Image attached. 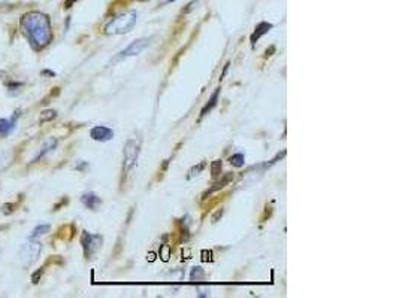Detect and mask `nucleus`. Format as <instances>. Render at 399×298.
Here are the masks:
<instances>
[{
	"mask_svg": "<svg viewBox=\"0 0 399 298\" xmlns=\"http://www.w3.org/2000/svg\"><path fill=\"white\" fill-rule=\"evenodd\" d=\"M21 30L35 51H41L53 39L50 19L42 12H27L21 19Z\"/></svg>",
	"mask_w": 399,
	"mask_h": 298,
	"instance_id": "1",
	"label": "nucleus"
},
{
	"mask_svg": "<svg viewBox=\"0 0 399 298\" xmlns=\"http://www.w3.org/2000/svg\"><path fill=\"white\" fill-rule=\"evenodd\" d=\"M136 21L138 14L135 11H127L116 15L114 19L105 26L103 31L105 35H126V33H129L135 27Z\"/></svg>",
	"mask_w": 399,
	"mask_h": 298,
	"instance_id": "2",
	"label": "nucleus"
},
{
	"mask_svg": "<svg viewBox=\"0 0 399 298\" xmlns=\"http://www.w3.org/2000/svg\"><path fill=\"white\" fill-rule=\"evenodd\" d=\"M139 151H141V140L139 139L132 138V139L126 142V145H124V164H123L124 173L129 172L136 164L138 157H139Z\"/></svg>",
	"mask_w": 399,
	"mask_h": 298,
	"instance_id": "3",
	"label": "nucleus"
},
{
	"mask_svg": "<svg viewBox=\"0 0 399 298\" xmlns=\"http://www.w3.org/2000/svg\"><path fill=\"white\" fill-rule=\"evenodd\" d=\"M102 236H96V235H90L87 231L83 233L81 237V243H83V250H84V255L86 258H91L93 254L98 252L102 246Z\"/></svg>",
	"mask_w": 399,
	"mask_h": 298,
	"instance_id": "4",
	"label": "nucleus"
},
{
	"mask_svg": "<svg viewBox=\"0 0 399 298\" xmlns=\"http://www.w3.org/2000/svg\"><path fill=\"white\" fill-rule=\"evenodd\" d=\"M148 43H150L148 39H138V41L132 42L129 46H127L126 49H123V51L116 57V61L127 58V57H135V56L141 54L143 49L148 46Z\"/></svg>",
	"mask_w": 399,
	"mask_h": 298,
	"instance_id": "5",
	"label": "nucleus"
},
{
	"mask_svg": "<svg viewBox=\"0 0 399 298\" xmlns=\"http://www.w3.org/2000/svg\"><path fill=\"white\" fill-rule=\"evenodd\" d=\"M90 136L93 140H98V142H108L114 138V131L108 128V127H103V125H96L91 128L90 131Z\"/></svg>",
	"mask_w": 399,
	"mask_h": 298,
	"instance_id": "6",
	"label": "nucleus"
},
{
	"mask_svg": "<svg viewBox=\"0 0 399 298\" xmlns=\"http://www.w3.org/2000/svg\"><path fill=\"white\" fill-rule=\"evenodd\" d=\"M39 251H41V245L38 243V242H29V243H26L24 246H23V250H21V252H24V260H27V262H31L34 261L36 257H38V254H39Z\"/></svg>",
	"mask_w": 399,
	"mask_h": 298,
	"instance_id": "7",
	"label": "nucleus"
},
{
	"mask_svg": "<svg viewBox=\"0 0 399 298\" xmlns=\"http://www.w3.org/2000/svg\"><path fill=\"white\" fill-rule=\"evenodd\" d=\"M273 29V24L271 23H266V21H263V23H261V24H258V27H256V30H254V33L251 35V38H250V41H251V43L254 45L256 43L263 35H266V33Z\"/></svg>",
	"mask_w": 399,
	"mask_h": 298,
	"instance_id": "8",
	"label": "nucleus"
},
{
	"mask_svg": "<svg viewBox=\"0 0 399 298\" xmlns=\"http://www.w3.org/2000/svg\"><path fill=\"white\" fill-rule=\"evenodd\" d=\"M81 202L84 203L86 207L94 210L96 207H98V205L101 203V198H99L98 195H96V194H93V192H89V194H84V195H83Z\"/></svg>",
	"mask_w": 399,
	"mask_h": 298,
	"instance_id": "9",
	"label": "nucleus"
},
{
	"mask_svg": "<svg viewBox=\"0 0 399 298\" xmlns=\"http://www.w3.org/2000/svg\"><path fill=\"white\" fill-rule=\"evenodd\" d=\"M232 179H233V175H232V173H228V175L223 176V179H221V180H218L217 184H216V185H214L210 191H206V192L203 194V198H206V197H208V195H210L211 192H214V191H218V190H221V188H225Z\"/></svg>",
	"mask_w": 399,
	"mask_h": 298,
	"instance_id": "10",
	"label": "nucleus"
},
{
	"mask_svg": "<svg viewBox=\"0 0 399 298\" xmlns=\"http://www.w3.org/2000/svg\"><path fill=\"white\" fill-rule=\"evenodd\" d=\"M14 124H15L14 120H5V118L0 120V138H6L14 130Z\"/></svg>",
	"mask_w": 399,
	"mask_h": 298,
	"instance_id": "11",
	"label": "nucleus"
},
{
	"mask_svg": "<svg viewBox=\"0 0 399 298\" xmlns=\"http://www.w3.org/2000/svg\"><path fill=\"white\" fill-rule=\"evenodd\" d=\"M218 94H220V88L218 90H216V93L211 96V98H210V102L206 103L205 106H203V109H202V112H201V117H205L206 113H208L216 105H217V101H218Z\"/></svg>",
	"mask_w": 399,
	"mask_h": 298,
	"instance_id": "12",
	"label": "nucleus"
},
{
	"mask_svg": "<svg viewBox=\"0 0 399 298\" xmlns=\"http://www.w3.org/2000/svg\"><path fill=\"white\" fill-rule=\"evenodd\" d=\"M229 163L233 165V168L241 169L243 165H244V163H246V158H244L243 154H235V155H232V157L229 158Z\"/></svg>",
	"mask_w": 399,
	"mask_h": 298,
	"instance_id": "13",
	"label": "nucleus"
},
{
	"mask_svg": "<svg viewBox=\"0 0 399 298\" xmlns=\"http://www.w3.org/2000/svg\"><path fill=\"white\" fill-rule=\"evenodd\" d=\"M205 168H206V161H202V163H199L198 165H195V168H191L190 172H188V175H187V179H191V178H195V176L201 175V172H202Z\"/></svg>",
	"mask_w": 399,
	"mask_h": 298,
	"instance_id": "14",
	"label": "nucleus"
},
{
	"mask_svg": "<svg viewBox=\"0 0 399 298\" xmlns=\"http://www.w3.org/2000/svg\"><path fill=\"white\" fill-rule=\"evenodd\" d=\"M203 277H205V272L202 267H195L190 273V280H193V282H196V280H202Z\"/></svg>",
	"mask_w": 399,
	"mask_h": 298,
	"instance_id": "15",
	"label": "nucleus"
},
{
	"mask_svg": "<svg viewBox=\"0 0 399 298\" xmlns=\"http://www.w3.org/2000/svg\"><path fill=\"white\" fill-rule=\"evenodd\" d=\"M221 160H216V161H213V164H211V176L214 178V179H217L218 178V175H220V172H221Z\"/></svg>",
	"mask_w": 399,
	"mask_h": 298,
	"instance_id": "16",
	"label": "nucleus"
},
{
	"mask_svg": "<svg viewBox=\"0 0 399 298\" xmlns=\"http://www.w3.org/2000/svg\"><path fill=\"white\" fill-rule=\"evenodd\" d=\"M57 117V112L56 111H44L41 115V123H46V121H51Z\"/></svg>",
	"mask_w": 399,
	"mask_h": 298,
	"instance_id": "17",
	"label": "nucleus"
},
{
	"mask_svg": "<svg viewBox=\"0 0 399 298\" xmlns=\"http://www.w3.org/2000/svg\"><path fill=\"white\" fill-rule=\"evenodd\" d=\"M50 231V225H39L34 230V233H31V237H38V236H42L45 233H48Z\"/></svg>",
	"mask_w": 399,
	"mask_h": 298,
	"instance_id": "18",
	"label": "nucleus"
},
{
	"mask_svg": "<svg viewBox=\"0 0 399 298\" xmlns=\"http://www.w3.org/2000/svg\"><path fill=\"white\" fill-rule=\"evenodd\" d=\"M161 257L163 261H168L169 257H171V246L169 245H163L161 247Z\"/></svg>",
	"mask_w": 399,
	"mask_h": 298,
	"instance_id": "19",
	"label": "nucleus"
},
{
	"mask_svg": "<svg viewBox=\"0 0 399 298\" xmlns=\"http://www.w3.org/2000/svg\"><path fill=\"white\" fill-rule=\"evenodd\" d=\"M221 215H223V210H218V212H217V213L214 215V218H213V222H217V220H218V218L221 217Z\"/></svg>",
	"mask_w": 399,
	"mask_h": 298,
	"instance_id": "20",
	"label": "nucleus"
},
{
	"mask_svg": "<svg viewBox=\"0 0 399 298\" xmlns=\"http://www.w3.org/2000/svg\"><path fill=\"white\" fill-rule=\"evenodd\" d=\"M76 2V0H66V4H65V8H71L74 4Z\"/></svg>",
	"mask_w": 399,
	"mask_h": 298,
	"instance_id": "21",
	"label": "nucleus"
},
{
	"mask_svg": "<svg viewBox=\"0 0 399 298\" xmlns=\"http://www.w3.org/2000/svg\"><path fill=\"white\" fill-rule=\"evenodd\" d=\"M173 2V0H162V5H166V4H171Z\"/></svg>",
	"mask_w": 399,
	"mask_h": 298,
	"instance_id": "22",
	"label": "nucleus"
},
{
	"mask_svg": "<svg viewBox=\"0 0 399 298\" xmlns=\"http://www.w3.org/2000/svg\"><path fill=\"white\" fill-rule=\"evenodd\" d=\"M139 2H150V0H139Z\"/></svg>",
	"mask_w": 399,
	"mask_h": 298,
	"instance_id": "23",
	"label": "nucleus"
}]
</instances>
